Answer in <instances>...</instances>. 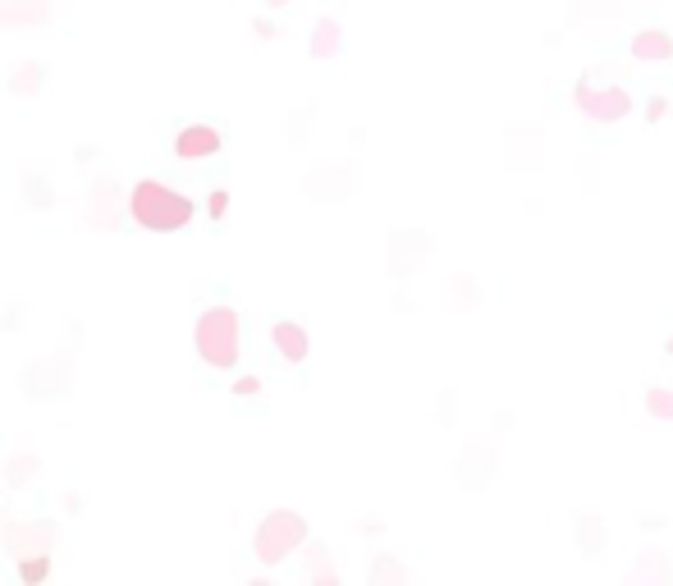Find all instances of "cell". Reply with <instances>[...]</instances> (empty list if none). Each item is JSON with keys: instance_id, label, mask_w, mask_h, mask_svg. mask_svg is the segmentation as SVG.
Instances as JSON below:
<instances>
[{"instance_id": "14", "label": "cell", "mask_w": 673, "mask_h": 586, "mask_svg": "<svg viewBox=\"0 0 673 586\" xmlns=\"http://www.w3.org/2000/svg\"><path fill=\"white\" fill-rule=\"evenodd\" d=\"M19 577L28 586L46 582V577H51V554H28V559H19Z\"/></svg>"}, {"instance_id": "4", "label": "cell", "mask_w": 673, "mask_h": 586, "mask_svg": "<svg viewBox=\"0 0 673 586\" xmlns=\"http://www.w3.org/2000/svg\"><path fill=\"white\" fill-rule=\"evenodd\" d=\"M573 101H577V110H582L591 124H619L623 115L632 110V97L623 92V87H591L587 78L577 83Z\"/></svg>"}, {"instance_id": "19", "label": "cell", "mask_w": 673, "mask_h": 586, "mask_svg": "<svg viewBox=\"0 0 673 586\" xmlns=\"http://www.w3.org/2000/svg\"><path fill=\"white\" fill-rule=\"evenodd\" d=\"M646 577H660V582H669V564H660V559H646L641 568H632L628 582H646Z\"/></svg>"}, {"instance_id": "12", "label": "cell", "mask_w": 673, "mask_h": 586, "mask_svg": "<svg viewBox=\"0 0 673 586\" xmlns=\"http://www.w3.org/2000/svg\"><path fill=\"white\" fill-rule=\"evenodd\" d=\"M307 568H312V577L321 586H335L339 582V573H335V564H330V550L326 545H312V550H307Z\"/></svg>"}, {"instance_id": "6", "label": "cell", "mask_w": 673, "mask_h": 586, "mask_svg": "<svg viewBox=\"0 0 673 586\" xmlns=\"http://www.w3.org/2000/svg\"><path fill=\"white\" fill-rule=\"evenodd\" d=\"M216 152H220V129H211V124H188L174 138V156L179 161H207Z\"/></svg>"}, {"instance_id": "3", "label": "cell", "mask_w": 673, "mask_h": 586, "mask_svg": "<svg viewBox=\"0 0 673 586\" xmlns=\"http://www.w3.org/2000/svg\"><path fill=\"white\" fill-rule=\"evenodd\" d=\"M303 541H307V518H303V513L275 509V513L261 518L257 536H252V554H257V564L275 568V564H284V559H289Z\"/></svg>"}, {"instance_id": "21", "label": "cell", "mask_w": 673, "mask_h": 586, "mask_svg": "<svg viewBox=\"0 0 673 586\" xmlns=\"http://www.w3.org/2000/svg\"><path fill=\"white\" fill-rule=\"evenodd\" d=\"M257 390H261L257 376H239V380H234V394H243V399H248V394H257Z\"/></svg>"}, {"instance_id": "7", "label": "cell", "mask_w": 673, "mask_h": 586, "mask_svg": "<svg viewBox=\"0 0 673 586\" xmlns=\"http://www.w3.org/2000/svg\"><path fill=\"white\" fill-rule=\"evenodd\" d=\"M271 344L284 362H307V353H312V339H307V330L298 321H275Z\"/></svg>"}, {"instance_id": "5", "label": "cell", "mask_w": 673, "mask_h": 586, "mask_svg": "<svg viewBox=\"0 0 673 586\" xmlns=\"http://www.w3.org/2000/svg\"><path fill=\"white\" fill-rule=\"evenodd\" d=\"M5 550L14 559H28V554H51L55 550V522H14L5 532Z\"/></svg>"}, {"instance_id": "18", "label": "cell", "mask_w": 673, "mask_h": 586, "mask_svg": "<svg viewBox=\"0 0 673 586\" xmlns=\"http://www.w3.org/2000/svg\"><path fill=\"white\" fill-rule=\"evenodd\" d=\"M577 541H582V550H587V554H596L600 545H605V532H600V522L577 518Z\"/></svg>"}, {"instance_id": "13", "label": "cell", "mask_w": 673, "mask_h": 586, "mask_svg": "<svg viewBox=\"0 0 673 586\" xmlns=\"http://www.w3.org/2000/svg\"><path fill=\"white\" fill-rule=\"evenodd\" d=\"M385 582H394V586H403V582H408V568H403L399 559H390V554L371 564V586H385Z\"/></svg>"}, {"instance_id": "17", "label": "cell", "mask_w": 673, "mask_h": 586, "mask_svg": "<svg viewBox=\"0 0 673 586\" xmlns=\"http://www.w3.org/2000/svg\"><path fill=\"white\" fill-rule=\"evenodd\" d=\"M10 87L19 92V97H23V92H37V87H42V65H37V60H33V65H19Z\"/></svg>"}, {"instance_id": "23", "label": "cell", "mask_w": 673, "mask_h": 586, "mask_svg": "<svg viewBox=\"0 0 673 586\" xmlns=\"http://www.w3.org/2000/svg\"><path fill=\"white\" fill-rule=\"evenodd\" d=\"M284 5H289V0H266V10H284Z\"/></svg>"}, {"instance_id": "22", "label": "cell", "mask_w": 673, "mask_h": 586, "mask_svg": "<svg viewBox=\"0 0 673 586\" xmlns=\"http://www.w3.org/2000/svg\"><path fill=\"white\" fill-rule=\"evenodd\" d=\"M207 211H211V216H225V211H229V193H211V202H207Z\"/></svg>"}, {"instance_id": "11", "label": "cell", "mask_w": 673, "mask_h": 586, "mask_svg": "<svg viewBox=\"0 0 673 586\" xmlns=\"http://www.w3.org/2000/svg\"><path fill=\"white\" fill-rule=\"evenodd\" d=\"M339 46H344V28H339L335 19H321L312 28V55L316 60H335Z\"/></svg>"}, {"instance_id": "16", "label": "cell", "mask_w": 673, "mask_h": 586, "mask_svg": "<svg viewBox=\"0 0 673 586\" xmlns=\"http://www.w3.org/2000/svg\"><path fill=\"white\" fill-rule=\"evenodd\" d=\"M37 467H42V458H37V454H19L10 467H5V481H10V486H23V481L33 477Z\"/></svg>"}, {"instance_id": "9", "label": "cell", "mask_w": 673, "mask_h": 586, "mask_svg": "<svg viewBox=\"0 0 673 586\" xmlns=\"http://www.w3.org/2000/svg\"><path fill=\"white\" fill-rule=\"evenodd\" d=\"M632 55L637 60H673V37L669 33H660V28H646V33H637L632 37Z\"/></svg>"}, {"instance_id": "20", "label": "cell", "mask_w": 673, "mask_h": 586, "mask_svg": "<svg viewBox=\"0 0 673 586\" xmlns=\"http://www.w3.org/2000/svg\"><path fill=\"white\" fill-rule=\"evenodd\" d=\"M664 115H669V97H651V101H646V120H651V124H660Z\"/></svg>"}, {"instance_id": "24", "label": "cell", "mask_w": 673, "mask_h": 586, "mask_svg": "<svg viewBox=\"0 0 673 586\" xmlns=\"http://www.w3.org/2000/svg\"><path fill=\"white\" fill-rule=\"evenodd\" d=\"M664 348H669V353H673V339H669V344H664Z\"/></svg>"}, {"instance_id": "1", "label": "cell", "mask_w": 673, "mask_h": 586, "mask_svg": "<svg viewBox=\"0 0 673 586\" xmlns=\"http://www.w3.org/2000/svg\"><path fill=\"white\" fill-rule=\"evenodd\" d=\"M124 211L152 234H174V229H188V220H193V197L174 193V188L156 184V179H142V184H133Z\"/></svg>"}, {"instance_id": "8", "label": "cell", "mask_w": 673, "mask_h": 586, "mask_svg": "<svg viewBox=\"0 0 673 586\" xmlns=\"http://www.w3.org/2000/svg\"><path fill=\"white\" fill-rule=\"evenodd\" d=\"M46 19V0H0V28H28Z\"/></svg>"}, {"instance_id": "10", "label": "cell", "mask_w": 673, "mask_h": 586, "mask_svg": "<svg viewBox=\"0 0 673 586\" xmlns=\"http://www.w3.org/2000/svg\"><path fill=\"white\" fill-rule=\"evenodd\" d=\"M87 225L92 229H115L120 225V207H115V184H101L92 193V211H87Z\"/></svg>"}, {"instance_id": "15", "label": "cell", "mask_w": 673, "mask_h": 586, "mask_svg": "<svg viewBox=\"0 0 673 586\" xmlns=\"http://www.w3.org/2000/svg\"><path fill=\"white\" fill-rule=\"evenodd\" d=\"M646 413L660 417V422H673V390L651 385V390H646Z\"/></svg>"}, {"instance_id": "2", "label": "cell", "mask_w": 673, "mask_h": 586, "mask_svg": "<svg viewBox=\"0 0 673 586\" xmlns=\"http://www.w3.org/2000/svg\"><path fill=\"white\" fill-rule=\"evenodd\" d=\"M193 344H197V358L207 362L211 371L239 367V312L234 307H207L197 316Z\"/></svg>"}]
</instances>
